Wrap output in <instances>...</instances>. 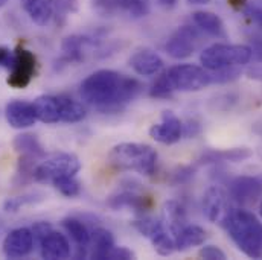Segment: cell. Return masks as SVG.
I'll use <instances>...</instances> for the list:
<instances>
[{
	"mask_svg": "<svg viewBox=\"0 0 262 260\" xmlns=\"http://www.w3.org/2000/svg\"><path fill=\"white\" fill-rule=\"evenodd\" d=\"M163 76L174 91H200L210 82V73L204 67L194 64H179L163 72Z\"/></svg>",
	"mask_w": 262,
	"mask_h": 260,
	"instance_id": "obj_6",
	"label": "cell"
},
{
	"mask_svg": "<svg viewBox=\"0 0 262 260\" xmlns=\"http://www.w3.org/2000/svg\"><path fill=\"white\" fill-rule=\"evenodd\" d=\"M252 61V48L246 44L216 43L206 48L200 55V63L206 70L244 65Z\"/></svg>",
	"mask_w": 262,
	"mask_h": 260,
	"instance_id": "obj_5",
	"label": "cell"
},
{
	"mask_svg": "<svg viewBox=\"0 0 262 260\" xmlns=\"http://www.w3.org/2000/svg\"><path fill=\"white\" fill-rule=\"evenodd\" d=\"M200 132H201V125L196 121H188L183 125V135L188 137V138H194Z\"/></svg>",
	"mask_w": 262,
	"mask_h": 260,
	"instance_id": "obj_40",
	"label": "cell"
},
{
	"mask_svg": "<svg viewBox=\"0 0 262 260\" xmlns=\"http://www.w3.org/2000/svg\"><path fill=\"white\" fill-rule=\"evenodd\" d=\"M243 65H233V67H224L218 70H209L210 73V82L212 84H226L238 79L243 73Z\"/></svg>",
	"mask_w": 262,
	"mask_h": 260,
	"instance_id": "obj_30",
	"label": "cell"
},
{
	"mask_svg": "<svg viewBox=\"0 0 262 260\" xmlns=\"http://www.w3.org/2000/svg\"><path fill=\"white\" fill-rule=\"evenodd\" d=\"M96 44H98V41L93 37L79 35V34L69 35L61 43L63 60L66 63H79L85 58L89 51L96 48Z\"/></svg>",
	"mask_w": 262,
	"mask_h": 260,
	"instance_id": "obj_16",
	"label": "cell"
},
{
	"mask_svg": "<svg viewBox=\"0 0 262 260\" xmlns=\"http://www.w3.org/2000/svg\"><path fill=\"white\" fill-rule=\"evenodd\" d=\"M14 149L20 155H29L34 158H43L46 155V152H45L41 143L38 141L37 135L29 134V132L18 134L14 138Z\"/></svg>",
	"mask_w": 262,
	"mask_h": 260,
	"instance_id": "obj_27",
	"label": "cell"
},
{
	"mask_svg": "<svg viewBox=\"0 0 262 260\" xmlns=\"http://www.w3.org/2000/svg\"><path fill=\"white\" fill-rule=\"evenodd\" d=\"M191 5H207L210 3V0H188Z\"/></svg>",
	"mask_w": 262,
	"mask_h": 260,
	"instance_id": "obj_43",
	"label": "cell"
},
{
	"mask_svg": "<svg viewBox=\"0 0 262 260\" xmlns=\"http://www.w3.org/2000/svg\"><path fill=\"white\" fill-rule=\"evenodd\" d=\"M108 163L119 171L152 175L157 164V152L145 143H119L112 148Z\"/></svg>",
	"mask_w": 262,
	"mask_h": 260,
	"instance_id": "obj_3",
	"label": "cell"
},
{
	"mask_svg": "<svg viewBox=\"0 0 262 260\" xmlns=\"http://www.w3.org/2000/svg\"><path fill=\"white\" fill-rule=\"evenodd\" d=\"M37 72V58L35 55L23 48H18L14 52V60L9 67L8 85L12 88H26Z\"/></svg>",
	"mask_w": 262,
	"mask_h": 260,
	"instance_id": "obj_9",
	"label": "cell"
},
{
	"mask_svg": "<svg viewBox=\"0 0 262 260\" xmlns=\"http://www.w3.org/2000/svg\"><path fill=\"white\" fill-rule=\"evenodd\" d=\"M81 169V161L75 154L70 152H54L45 155L37 164L34 172V180L38 183H46L55 186L58 181L76 177Z\"/></svg>",
	"mask_w": 262,
	"mask_h": 260,
	"instance_id": "obj_4",
	"label": "cell"
},
{
	"mask_svg": "<svg viewBox=\"0 0 262 260\" xmlns=\"http://www.w3.org/2000/svg\"><path fill=\"white\" fill-rule=\"evenodd\" d=\"M6 3H8V0H0V8H2V6H5Z\"/></svg>",
	"mask_w": 262,
	"mask_h": 260,
	"instance_id": "obj_45",
	"label": "cell"
},
{
	"mask_svg": "<svg viewBox=\"0 0 262 260\" xmlns=\"http://www.w3.org/2000/svg\"><path fill=\"white\" fill-rule=\"evenodd\" d=\"M207 238V233L204 228L194 224H186L176 236H174V244L177 251H188L194 247L203 245Z\"/></svg>",
	"mask_w": 262,
	"mask_h": 260,
	"instance_id": "obj_24",
	"label": "cell"
},
{
	"mask_svg": "<svg viewBox=\"0 0 262 260\" xmlns=\"http://www.w3.org/2000/svg\"><path fill=\"white\" fill-rule=\"evenodd\" d=\"M108 205L115 210L133 208L136 211H145L152 207V201L148 196L140 195L136 191L127 189V191H122V192H118V194L110 196Z\"/></svg>",
	"mask_w": 262,
	"mask_h": 260,
	"instance_id": "obj_20",
	"label": "cell"
},
{
	"mask_svg": "<svg viewBox=\"0 0 262 260\" xmlns=\"http://www.w3.org/2000/svg\"><path fill=\"white\" fill-rule=\"evenodd\" d=\"M163 221L165 227L174 238L186 225V211L183 205L177 201H168L163 205Z\"/></svg>",
	"mask_w": 262,
	"mask_h": 260,
	"instance_id": "obj_26",
	"label": "cell"
},
{
	"mask_svg": "<svg viewBox=\"0 0 262 260\" xmlns=\"http://www.w3.org/2000/svg\"><path fill=\"white\" fill-rule=\"evenodd\" d=\"M130 65L140 76H154L163 68V60L151 49H140L133 54Z\"/></svg>",
	"mask_w": 262,
	"mask_h": 260,
	"instance_id": "obj_18",
	"label": "cell"
},
{
	"mask_svg": "<svg viewBox=\"0 0 262 260\" xmlns=\"http://www.w3.org/2000/svg\"><path fill=\"white\" fill-rule=\"evenodd\" d=\"M92 3L101 15H113L119 11V0H92Z\"/></svg>",
	"mask_w": 262,
	"mask_h": 260,
	"instance_id": "obj_34",
	"label": "cell"
},
{
	"mask_svg": "<svg viewBox=\"0 0 262 260\" xmlns=\"http://www.w3.org/2000/svg\"><path fill=\"white\" fill-rule=\"evenodd\" d=\"M32 104H34L37 119L40 122H43V124H58V122H61L60 96L41 94Z\"/></svg>",
	"mask_w": 262,
	"mask_h": 260,
	"instance_id": "obj_19",
	"label": "cell"
},
{
	"mask_svg": "<svg viewBox=\"0 0 262 260\" xmlns=\"http://www.w3.org/2000/svg\"><path fill=\"white\" fill-rule=\"evenodd\" d=\"M119 11L131 17H145L149 12V0H119Z\"/></svg>",
	"mask_w": 262,
	"mask_h": 260,
	"instance_id": "obj_31",
	"label": "cell"
},
{
	"mask_svg": "<svg viewBox=\"0 0 262 260\" xmlns=\"http://www.w3.org/2000/svg\"><path fill=\"white\" fill-rule=\"evenodd\" d=\"M78 9V0H54V18L58 25H63L67 17Z\"/></svg>",
	"mask_w": 262,
	"mask_h": 260,
	"instance_id": "obj_32",
	"label": "cell"
},
{
	"mask_svg": "<svg viewBox=\"0 0 262 260\" xmlns=\"http://www.w3.org/2000/svg\"><path fill=\"white\" fill-rule=\"evenodd\" d=\"M133 227L146 239L151 241L154 250L160 256H169L176 251L174 238L165 227V224L151 216H143L133 222Z\"/></svg>",
	"mask_w": 262,
	"mask_h": 260,
	"instance_id": "obj_7",
	"label": "cell"
},
{
	"mask_svg": "<svg viewBox=\"0 0 262 260\" xmlns=\"http://www.w3.org/2000/svg\"><path fill=\"white\" fill-rule=\"evenodd\" d=\"M61 195L67 196V198H75L81 194V183L76 180V177H72V178H66L58 181L55 186H54Z\"/></svg>",
	"mask_w": 262,
	"mask_h": 260,
	"instance_id": "obj_33",
	"label": "cell"
},
{
	"mask_svg": "<svg viewBox=\"0 0 262 260\" xmlns=\"http://www.w3.org/2000/svg\"><path fill=\"white\" fill-rule=\"evenodd\" d=\"M198 256H200L201 259H206V260L226 259L224 251H223V250H220V248H218V247H215V245H206V247H203V248L198 251Z\"/></svg>",
	"mask_w": 262,
	"mask_h": 260,
	"instance_id": "obj_35",
	"label": "cell"
},
{
	"mask_svg": "<svg viewBox=\"0 0 262 260\" xmlns=\"http://www.w3.org/2000/svg\"><path fill=\"white\" fill-rule=\"evenodd\" d=\"M142 91V84L115 70H98L89 75L79 88L81 99L101 113H119Z\"/></svg>",
	"mask_w": 262,
	"mask_h": 260,
	"instance_id": "obj_1",
	"label": "cell"
},
{
	"mask_svg": "<svg viewBox=\"0 0 262 260\" xmlns=\"http://www.w3.org/2000/svg\"><path fill=\"white\" fill-rule=\"evenodd\" d=\"M194 172H195V169L192 168V166H183V168H180L176 174H174V183L176 184H182V183H188L192 177H194Z\"/></svg>",
	"mask_w": 262,
	"mask_h": 260,
	"instance_id": "obj_37",
	"label": "cell"
},
{
	"mask_svg": "<svg viewBox=\"0 0 262 260\" xmlns=\"http://www.w3.org/2000/svg\"><path fill=\"white\" fill-rule=\"evenodd\" d=\"M107 259H112V260H131L134 259V253L128 250V248H125V247H113L110 251H108V254H107Z\"/></svg>",
	"mask_w": 262,
	"mask_h": 260,
	"instance_id": "obj_36",
	"label": "cell"
},
{
	"mask_svg": "<svg viewBox=\"0 0 262 260\" xmlns=\"http://www.w3.org/2000/svg\"><path fill=\"white\" fill-rule=\"evenodd\" d=\"M115 247V238L110 230L98 227L90 231V247L89 257L92 259H107L108 251Z\"/></svg>",
	"mask_w": 262,
	"mask_h": 260,
	"instance_id": "obj_22",
	"label": "cell"
},
{
	"mask_svg": "<svg viewBox=\"0 0 262 260\" xmlns=\"http://www.w3.org/2000/svg\"><path fill=\"white\" fill-rule=\"evenodd\" d=\"M34 233L28 227L14 228L9 231L3 241V254L8 259H21L31 254L34 250Z\"/></svg>",
	"mask_w": 262,
	"mask_h": 260,
	"instance_id": "obj_12",
	"label": "cell"
},
{
	"mask_svg": "<svg viewBox=\"0 0 262 260\" xmlns=\"http://www.w3.org/2000/svg\"><path fill=\"white\" fill-rule=\"evenodd\" d=\"M157 3L165 9H174L179 3V0H157Z\"/></svg>",
	"mask_w": 262,
	"mask_h": 260,
	"instance_id": "obj_42",
	"label": "cell"
},
{
	"mask_svg": "<svg viewBox=\"0 0 262 260\" xmlns=\"http://www.w3.org/2000/svg\"><path fill=\"white\" fill-rule=\"evenodd\" d=\"M252 155V151L247 148H233V149H210L204 152L198 158V164H215V163H223V161H230V163H239L247 160Z\"/></svg>",
	"mask_w": 262,
	"mask_h": 260,
	"instance_id": "obj_21",
	"label": "cell"
},
{
	"mask_svg": "<svg viewBox=\"0 0 262 260\" xmlns=\"http://www.w3.org/2000/svg\"><path fill=\"white\" fill-rule=\"evenodd\" d=\"M201 44V34L198 28L182 26L166 41L165 51L174 60H186L194 55Z\"/></svg>",
	"mask_w": 262,
	"mask_h": 260,
	"instance_id": "obj_8",
	"label": "cell"
},
{
	"mask_svg": "<svg viewBox=\"0 0 262 260\" xmlns=\"http://www.w3.org/2000/svg\"><path fill=\"white\" fill-rule=\"evenodd\" d=\"M203 211L206 218L213 224L223 225L224 221L227 219L229 213L232 211V207L229 202V196L220 186H212L204 194Z\"/></svg>",
	"mask_w": 262,
	"mask_h": 260,
	"instance_id": "obj_11",
	"label": "cell"
},
{
	"mask_svg": "<svg viewBox=\"0 0 262 260\" xmlns=\"http://www.w3.org/2000/svg\"><path fill=\"white\" fill-rule=\"evenodd\" d=\"M61 225L75 244V248H76L75 256L78 259L87 257L89 247H90V230L87 228V225L78 218H66L61 221Z\"/></svg>",
	"mask_w": 262,
	"mask_h": 260,
	"instance_id": "obj_17",
	"label": "cell"
},
{
	"mask_svg": "<svg viewBox=\"0 0 262 260\" xmlns=\"http://www.w3.org/2000/svg\"><path fill=\"white\" fill-rule=\"evenodd\" d=\"M246 75H247L250 79L261 81L262 82V61H256V63L249 65L247 70H246Z\"/></svg>",
	"mask_w": 262,
	"mask_h": 260,
	"instance_id": "obj_41",
	"label": "cell"
},
{
	"mask_svg": "<svg viewBox=\"0 0 262 260\" xmlns=\"http://www.w3.org/2000/svg\"><path fill=\"white\" fill-rule=\"evenodd\" d=\"M5 117L9 127L15 130L31 128L38 121L34 110V104L20 99L8 102V105L5 107Z\"/></svg>",
	"mask_w": 262,
	"mask_h": 260,
	"instance_id": "obj_14",
	"label": "cell"
},
{
	"mask_svg": "<svg viewBox=\"0 0 262 260\" xmlns=\"http://www.w3.org/2000/svg\"><path fill=\"white\" fill-rule=\"evenodd\" d=\"M192 20L201 32H206L207 35L215 38H223V40L227 38L224 23L216 14L210 11H195L192 14Z\"/></svg>",
	"mask_w": 262,
	"mask_h": 260,
	"instance_id": "obj_23",
	"label": "cell"
},
{
	"mask_svg": "<svg viewBox=\"0 0 262 260\" xmlns=\"http://www.w3.org/2000/svg\"><path fill=\"white\" fill-rule=\"evenodd\" d=\"M31 230H32V233H34V239H35L37 242H40V241L52 230V225H51L49 222H37V224H34V227H32Z\"/></svg>",
	"mask_w": 262,
	"mask_h": 260,
	"instance_id": "obj_38",
	"label": "cell"
},
{
	"mask_svg": "<svg viewBox=\"0 0 262 260\" xmlns=\"http://www.w3.org/2000/svg\"><path fill=\"white\" fill-rule=\"evenodd\" d=\"M29 18L38 25L46 26L54 18V0H20Z\"/></svg>",
	"mask_w": 262,
	"mask_h": 260,
	"instance_id": "obj_25",
	"label": "cell"
},
{
	"mask_svg": "<svg viewBox=\"0 0 262 260\" xmlns=\"http://www.w3.org/2000/svg\"><path fill=\"white\" fill-rule=\"evenodd\" d=\"M223 227L246 256L262 259V224L253 213L243 208H232Z\"/></svg>",
	"mask_w": 262,
	"mask_h": 260,
	"instance_id": "obj_2",
	"label": "cell"
},
{
	"mask_svg": "<svg viewBox=\"0 0 262 260\" xmlns=\"http://www.w3.org/2000/svg\"><path fill=\"white\" fill-rule=\"evenodd\" d=\"M43 199L41 194H26V195L14 196V198H8L3 204V208L5 211L8 213H15L18 211L20 208H23L25 205H31V204H35L38 201Z\"/></svg>",
	"mask_w": 262,
	"mask_h": 260,
	"instance_id": "obj_29",
	"label": "cell"
},
{
	"mask_svg": "<svg viewBox=\"0 0 262 260\" xmlns=\"http://www.w3.org/2000/svg\"><path fill=\"white\" fill-rule=\"evenodd\" d=\"M40 256L48 260H64L72 256V245L67 236L54 228L38 242Z\"/></svg>",
	"mask_w": 262,
	"mask_h": 260,
	"instance_id": "obj_15",
	"label": "cell"
},
{
	"mask_svg": "<svg viewBox=\"0 0 262 260\" xmlns=\"http://www.w3.org/2000/svg\"><path fill=\"white\" fill-rule=\"evenodd\" d=\"M12 60H14V52L6 46H0V67L9 70Z\"/></svg>",
	"mask_w": 262,
	"mask_h": 260,
	"instance_id": "obj_39",
	"label": "cell"
},
{
	"mask_svg": "<svg viewBox=\"0 0 262 260\" xmlns=\"http://www.w3.org/2000/svg\"><path fill=\"white\" fill-rule=\"evenodd\" d=\"M149 135L163 145H174L183 137V124L172 111L162 113V122L149 128Z\"/></svg>",
	"mask_w": 262,
	"mask_h": 260,
	"instance_id": "obj_13",
	"label": "cell"
},
{
	"mask_svg": "<svg viewBox=\"0 0 262 260\" xmlns=\"http://www.w3.org/2000/svg\"><path fill=\"white\" fill-rule=\"evenodd\" d=\"M229 194L243 207L255 205L262 198V174L233 178L229 183Z\"/></svg>",
	"mask_w": 262,
	"mask_h": 260,
	"instance_id": "obj_10",
	"label": "cell"
},
{
	"mask_svg": "<svg viewBox=\"0 0 262 260\" xmlns=\"http://www.w3.org/2000/svg\"><path fill=\"white\" fill-rule=\"evenodd\" d=\"M60 102H61V122L76 124L85 117L87 111L81 102L70 99L67 96H60Z\"/></svg>",
	"mask_w": 262,
	"mask_h": 260,
	"instance_id": "obj_28",
	"label": "cell"
},
{
	"mask_svg": "<svg viewBox=\"0 0 262 260\" xmlns=\"http://www.w3.org/2000/svg\"><path fill=\"white\" fill-rule=\"evenodd\" d=\"M259 215H261V218H262V201H261V204H259Z\"/></svg>",
	"mask_w": 262,
	"mask_h": 260,
	"instance_id": "obj_46",
	"label": "cell"
},
{
	"mask_svg": "<svg viewBox=\"0 0 262 260\" xmlns=\"http://www.w3.org/2000/svg\"><path fill=\"white\" fill-rule=\"evenodd\" d=\"M253 128H255V131H256L258 134H261V135H262V124H256V125H255Z\"/></svg>",
	"mask_w": 262,
	"mask_h": 260,
	"instance_id": "obj_44",
	"label": "cell"
}]
</instances>
